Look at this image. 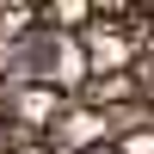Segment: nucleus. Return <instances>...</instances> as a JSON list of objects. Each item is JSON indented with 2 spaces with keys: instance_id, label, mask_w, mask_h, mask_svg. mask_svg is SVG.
Here are the masks:
<instances>
[{
  "instance_id": "nucleus-1",
  "label": "nucleus",
  "mask_w": 154,
  "mask_h": 154,
  "mask_svg": "<svg viewBox=\"0 0 154 154\" xmlns=\"http://www.w3.org/2000/svg\"><path fill=\"white\" fill-rule=\"evenodd\" d=\"M111 148H117V154H154V123H142V130H130V136H117Z\"/></svg>"
},
{
  "instance_id": "nucleus-2",
  "label": "nucleus",
  "mask_w": 154,
  "mask_h": 154,
  "mask_svg": "<svg viewBox=\"0 0 154 154\" xmlns=\"http://www.w3.org/2000/svg\"><path fill=\"white\" fill-rule=\"evenodd\" d=\"M12 148H19V130H12V117L0 111V154H12Z\"/></svg>"
},
{
  "instance_id": "nucleus-3",
  "label": "nucleus",
  "mask_w": 154,
  "mask_h": 154,
  "mask_svg": "<svg viewBox=\"0 0 154 154\" xmlns=\"http://www.w3.org/2000/svg\"><path fill=\"white\" fill-rule=\"evenodd\" d=\"M86 154H117V148H111V142H99V148H86Z\"/></svg>"
}]
</instances>
